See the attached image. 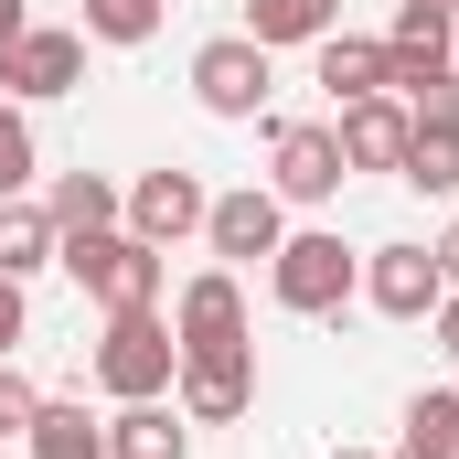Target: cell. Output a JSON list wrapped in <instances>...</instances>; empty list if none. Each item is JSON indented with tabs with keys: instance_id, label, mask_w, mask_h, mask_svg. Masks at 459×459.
Masks as SVG:
<instances>
[{
	"instance_id": "obj_13",
	"label": "cell",
	"mask_w": 459,
	"mask_h": 459,
	"mask_svg": "<svg viewBox=\"0 0 459 459\" xmlns=\"http://www.w3.org/2000/svg\"><path fill=\"white\" fill-rule=\"evenodd\" d=\"M310 86H321L332 108L385 97V43H374V32H321V43H310Z\"/></svg>"
},
{
	"instance_id": "obj_2",
	"label": "cell",
	"mask_w": 459,
	"mask_h": 459,
	"mask_svg": "<svg viewBox=\"0 0 459 459\" xmlns=\"http://www.w3.org/2000/svg\"><path fill=\"white\" fill-rule=\"evenodd\" d=\"M54 267H65L97 310H160V278H171V256H160V246H139L128 225H108V235H65V246H54Z\"/></svg>"
},
{
	"instance_id": "obj_12",
	"label": "cell",
	"mask_w": 459,
	"mask_h": 459,
	"mask_svg": "<svg viewBox=\"0 0 459 459\" xmlns=\"http://www.w3.org/2000/svg\"><path fill=\"white\" fill-rule=\"evenodd\" d=\"M332 139H342L352 171H395L406 139H417V117H406V97H352V108L332 117Z\"/></svg>"
},
{
	"instance_id": "obj_4",
	"label": "cell",
	"mask_w": 459,
	"mask_h": 459,
	"mask_svg": "<svg viewBox=\"0 0 459 459\" xmlns=\"http://www.w3.org/2000/svg\"><path fill=\"white\" fill-rule=\"evenodd\" d=\"M342 182H352V160H342V139H332V117H278V128H267V193H278V204L321 214Z\"/></svg>"
},
{
	"instance_id": "obj_25",
	"label": "cell",
	"mask_w": 459,
	"mask_h": 459,
	"mask_svg": "<svg viewBox=\"0 0 459 459\" xmlns=\"http://www.w3.org/2000/svg\"><path fill=\"white\" fill-rule=\"evenodd\" d=\"M22 332H32V299H22V278H0V363L22 352Z\"/></svg>"
},
{
	"instance_id": "obj_16",
	"label": "cell",
	"mask_w": 459,
	"mask_h": 459,
	"mask_svg": "<svg viewBox=\"0 0 459 459\" xmlns=\"http://www.w3.org/2000/svg\"><path fill=\"white\" fill-rule=\"evenodd\" d=\"M54 246H65V225H54L32 193H11V204H0V278H32V267H54Z\"/></svg>"
},
{
	"instance_id": "obj_5",
	"label": "cell",
	"mask_w": 459,
	"mask_h": 459,
	"mask_svg": "<svg viewBox=\"0 0 459 459\" xmlns=\"http://www.w3.org/2000/svg\"><path fill=\"white\" fill-rule=\"evenodd\" d=\"M75 86H86V32H75V22H32V32L0 54V97H11V108L75 97Z\"/></svg>"
},
{
	"instance_id": "obj_32",
	"label": "cell",
	"mask_w": 459,
	"mask_h": 459,
	"mask_svg": "<svg viewBox=\"0 0 459 459\" xmlns=\"http://www.w3.org/2000/svg\"><path fill=\"white\" fill-rule=\"evenodd\" d=\"M0 459H11V449H0Z\"/></svg>"
},
{
	"instance_id": "obj_26",
	"label": "cell",
	"mask_w": 459,
	"mask_h": 459,
	"mask_svg": "<svg viewBox=\"0 0 459 459\" xmlns=\"http://www.w3.org/2000/svg\"><path fill=\"white\" fill-rule=\"evenodd\" d=\"M428 321H438V352H449V363H459V289H449V299H438V310H428Z\"/></svg>"
},
{
	"instance_id": "obj_14",
	"label": "cell",
	"mask_w": 459,
	"mask_h": 459,
	"mask_svg": "<svg viewBox=\"0 0 459 459\" xmlns=\"http://www.w3.org/2000/svg\"><path fill=\"white\" fill-rule=\"evenodd\" d=\"M108 459H193V417L160 406V395H139V406L108 417Z\"/></svg>"
},
{
	"instance_id": "obj_22",
	"label": "cell",
	"mask_w": 459,
	"mask_h": 459,
	"mask_svg": "<svg viewBox=\"0 0 459 459\" xmlns=\"http://www.w3.org/2000/svg\"><path fill=\"white\" fill-rule=\"evenodd\" d=\"M32 171H43V150H32V117L0 97V204H11V193H32Z\"/></svg>"
},
{
	"instance_id": "obj_24",
	"label": "cell",
	"mask_w": 459,
	"mask_h": 459,
	"mask_svg": "<svg viewBox=\"0 0 459 459\" xmlns=\"http://www.w3.org/2000/svg\"><path fill=\"white\" fill-rule=\"evenodd\" d=\"M406 117H417V128H459V65H438V75L406 97Z\"/></svg>"
},
{
	"instance_id": "obj_19",
	"label": "cell",
	"mask_w": 459,
	"mask_h": 459,
	"mask_svg": "<svg viewBox=\"0 0 459 459\" xmlns=\"http://www.w3.org/2000/svg\"><path fill=\"white\" fill-rule=\"evenodd\" d=\"M395 182L428 193V204H449V193H459V128H417L406 160H395Z\"/></svg>"
},
{
	"instance_id": "obj_8",
	"label": "cell",
	"mask_w": 459,
	"mask_h": 459,
	"mask_svg": "<svg viewBox=\"0 0 459 459\" xmlns=\"http://www.w3.org/2000/svg\"><path fill=\"white\" fill-rule=\"evenodd\" d=\"M204 204H214V193H204L193 171H139V182H128V204H117V225L139 235V246H160V256H171L182 235H204Z\"/></svg>"
},
{
	"instance_id": "obj_21",
	"label": "cell",
	"mask_w": 459,
	"mask_h": 459,
	"mask_svg": "<svg viewBox=\"0 0 459 459\" xmlns=\"http://www.w3.org/2000/svg\"><path fill=\"white\" fill-rule=\"evenodd\" d=\"M160 11H171V0H75V32L128 54V43H150V32H160Z\"/></svg>"
},
{
	"instance_id": "obj_30",
	"label": "cell",
	"mask_w": 459,
	"mask_h": 459,
	"mask_svg": "<svg viewBox=\"0 0 459 459\" xmlns=\"http://www.w3.org/2000/svg\"><path fill=\"white\" fill-rule=\"evenodd\" d=\"M332 459H374V449H332Z\"/></svg>"
},
{
	"instance_id": "obj_6",
	"label": "cell",
	"mask_w": 459,
	"mask_h": 459,
	"mask_svg": "<svg viewBox=\"0 0 459 459\" xmlns=\"http://www.w3.org/2000/svg\"><path fill=\"white\" fill-rule=\"evenodd\" d=\"M171 395H182V417H193V428H235V417L256 406V342H225V352H182Z\"/></svg>"
},
{
	"instance_id": "obj_11",
	"label": "cell",
	"mask_w": 459,
	"mask_h": 459,
	"mask_svg": "<svg viewBox=\"0 0 459 459\" xmlns=\"http://www.w3.org/2000/svg\"><path fill=\"white\" fill-rule=\"evenodd\" d=\"M363 299H374L385 321H428V310L449 299V278H438V256L406 235V246H374V256H363Z\"/></svg>"
},
{
	"instance_id": "obj_7",
	"label": "cell",
	"mask_w": 459,
	"mask_h": 459,
	"mask_svg": "<svg viewBox=\"0 0 459 459\" xmlns=\"http://www.w3.org/2000/svg\"><path fill=\"white\" fill-rule=\"evenodd\" d=\"M204 246H214L225 267H256V256H278V246H289V204H278L267 182H235V193L204 204Z\"/></svg>"
},
{
	"instance_id": "obj_20",
	"label": "cell",
	"mask_w": 459,
	"mask_h": 459,
	"mask_svg": "<svg viewBox=\"0 0 459 459\" xmlns=\"http://www.w3.org/2000/svg\"><path fill=\"white\" fill-rule=\"evenodd\" d=\"M406 459H459V385H428L417 406H406Z\"/></svg>"
},
{
	"instance_id": "obj_27",
	"label": "cell",
	"mask_w": 459,
	"mask_h": 459,
	"mask_svg": "<svg viewBox=\"0 0 459 459\" xmlns=\"http://www.w3.org/2000/svg\"><path fill=\"white\" fill-rule=\"evenodd\" d=\"M22 32H32V0H0V54H11Z\"/></svg>"
},
{
	"instance_id": "obj_31",
	"label": "cell",
	"mask_w": 459,
	"mask_h": 459,
	"mask_svg": "<svg viewBox=\"0 0 459 459\" xmlns=\"http://www.w3.org/2000/svg\"><path fill=\"white\" fill-rule=\"evenodd\" d=\"M395 459H406V449H395Z\"/></svg>"
},
{
	"instance_id": "obj_28",
	"label": "cell",
	"mask_w": 459,
	"mask_h": 459,
	"mask_svg": "<svg viewBox=\"0 0 459 459\" xmlns=\"http://www.w3.org/2000/svg\"><path fill=\"white\" fill-rule=\"evenodd\" d=\"M428 256H438V278H449V289H459V225L438 235V246H428Z\"/></svg>"
},
{
	"instance_id": "obj_15",
	"label": "cell",
	"mask_w": 459,
	"mask_h": 459,
	"mask_svg": "<svg viewBox=\"0 0 459 459\" xmlns=\"http://www.w3.org/2000/svg\"><path fill=\"white\" fill-rule=\"evenodd\" d=\"M22 459H108V417H86L75 395H43V417L22 428Z\"/></svg>"
},
{
	"instance_id": "obj_18",
	"label": "cell",
	"mask_w": 459,
	"mask_h": 459,
	"mask_svg": "<svg viewBox=\"0 0 459 459\" xmlns=\"http://www.w3.org/2000/svg\"><path fill=\"white\" fill-rule=\"evenodd\" d=\"M117 204H128V193H117L108 171H65V182L43 193V214H54L65 235H108V225H117Z\"/></svg>"
},
{
	"instance_id": "obj_9",
	"label": "cell",
	"mask_w": 459,
	"mask_h": 459,
	"mask_svg": "<svg viewBox=\"0 0 459 459\" xmlns=\"http://www.w3.org/2000/svg\"><path fill=\"white\" fill-rule=\"evenodd\" d=\"M171 342H182V352L256 342V321H246V289H235V267H204V278H182V299H171Z\"/></svg>"
},
{
	"instance_id": "obj_1",
	"label": "cell",
	"mask_w": 459,
	"mask_h": 459,
	"mask_svg": "<svg viewBox=\"0 0 459 459\" xmlns=\"http://www.w3.org/2000/svg\"><path fill=\"white\" fill-rule=\"evenodd\" d=\"M267 299H278L289 321H332V310L363 299V256H352L332 225H299L278 256H267Z\"/></svg>"
},
{
	"instance_id": "obj_29",
	"label": "cell",
	"mask_w": 459,
	"mask_h": 459,
	"mask_svg": "<svg viewBox=\"0 0 459 459\" xmlns=\"http://www.w3.org/2000/svg\"><path fill=\"white\" fill-rule=\"evenodd\" d=\"M417 11H449V22H459V0H417Z\"/></svg>"
},
{
	"instance_id": "obj_3",
	"label": "cell",
	"mask_w": 459,
	"mask_h": 459,
	"mask_svg": "<svg viewBox=\"0 0 459 459\" xmlns=\"http://www.w3.org/2000/svg\"><path fill=\"white\" fill-rule=\"evenodd\" d=\"M171 374H182L171 321L160 310H108V332H97V395L139 406V395H171Z\"/></svg>"
},
{
	"instance_id": "obj_10",
	"label": "cell",
	"mask_w": 459,
	"mask_h": 459,
	"mask_svg": "<svg viewBox=\"0 0 459 459\" xmlns=\"http://www.w3.org/2000/svg\"><path fill=\"white\" fill-rule=\"evenodd\" d=\"M193 97H204V117H256L267 108V43L214 32V43L193 54Z\"/></svg>"
},
{
	"instance_id": "obj_23",
	"label": "cell",
	"mask_w": 459,
	"mask_h": 459,
	"mask_svg": "<svg viewBox=\"0 0 459 459\" xmlns=\"http://www.w3.org/2000/svg\"><path fill=\"white\" fill-rule=\"evenodd\" d=\"M43 417V385L22 374V363H0V449H22V428Z\"/></svg>"
},
{
	"instance_id": "obj_17",
	"label": "cell",
	"mask_w": 459,
	"mask_h": 459,
	"mask_svg": "<svg viewBox=\"0 0 459 459\" xmlns=\"http://www.w3.org/2000/svg\"><path fill=\"white\" fill-rule=\"evenodd\" d=\"M321 32H342V0H246V43H321Z\"/></svg>"
}]
</instances>
